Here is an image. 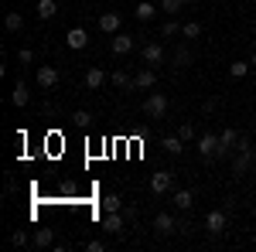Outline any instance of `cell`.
Segmentation results:
<instances>
[{
    "label": "cell",
    "instance_id": "6da1fadb",
    "mask_svg": "<svg viewBox=\"0 0 256 252\" xmlns=\"http://www.w3.org/2000/svg\"><path fill=\"white\" fill-rule=\"evenodd\" d=\"M195 147H198V157H202V160H212V157L226 154V150H222V140H218V133H202V136L195 140Z\"/></svg>",
    "mask_w": 256,
    "mask_h": 252
},
{
    "label": "cell",
    "instance_id": "7a4b0ae2",
    "mask_svg": "<svg viewBox=\"0 0 256 252\" xmlns=\"http://www.w3.org/2000/svg\"><path fill=\"white\" fill-rule=\"evenodd\" d=\"M168 96L164 92H150V96L144 99V116H150V119H164V113H168Z\"/></svg>",
    "mask_w": 256,
    "mask_h": 252
},
{
    "label": "cell",
    "instance_id": "3957f363",
    "mask_svg": "<svg viewBox=\"0 0 256 252\" xmlns=\"http://www.w3.org/2000/svg\"><path fill=\"white\" fill-rule=\"evenodd\" d=\"M250 167H253V147H250V140H246V136H239V157L232 160V174L242 177Z\"/></svg>",
    "mask_w": 256,
    "mask_h": 252
},
{
    "label": "cell",
    "instance_id": "277c9868",
    "mask_svg": "<svg viewBox=\"0 0 256 252\" xmlns=\"http://www.w3.org/2000/svg\"><path fill=\"white\" fill-rule=\"evenodd\" d=\"M34 82H38V89H44V92H52L55 85L62 82V72L55 68V65H41L38 75H34Z\"/></svg>",
    "mask_w": 256,
    "mask_h": 252
},
{
    "label": "cell",
    "instance_id": "5b68a950",
    "mask_svg": "<svg viewBox=\"0 0 256 252\" xmlns=\"http://www.w3.org/2000/svg\"><path fill=\"white\" fill-rule=\"evenodd\" d=\"M140 58H144V65H150V68L164 65V48H160V41H147V44L140 48Z\"/></svg>",
    "mask_w": 256,
    "mask_h": 252
},
{
    "label": "cell",
    "instance_id": "8992f818",
    "mask_svg": "<svg viewBox=\"0 0 256 252\" xmlns=\"http://www.w3.org/2000/svg\"><path fill=\"white\" fill-rule=\"evenodd\" d=\"M226 225H229V215L222 212V208H212V212L205 215V229H208V235H222Z\"/></svg>",
    "mask_w": 256,
    "mask_h": 252
},
{
    "label": "cell",
    "instance_id": "52a82bcc",
    "mask_svg": "<svg viewBox=\"0 0 256 252\" xmlns=\"http://www.w3.org/2000/svg\"><path fill=\"white\" fill-rule=\"evenodd\" d=\"M150 191L158 194V198L160 194H171L174 191V174H171V171H158V174L150 177Z\"/></svg>",
    "mask_w": 256,
    "mask_h": 252
},
{
    "label": "cell",
    "instance_id": "ba28073f",
    "mask_svg": "<svg viewBox=\"0 0 256 252\" xmlns=\"http://www.w3.org/2000/svg\"><path fill=\"white\" fill-rule=\"evenodd\" d=\"M134 48H137V41L130 38V34H123V31H120V34H113V41H110V51H113L116 58H123V55H130Z\"/></svg>",
    "mask_w": 256,
    "mask_h": 252
},
{
    "label": "cell",
    "instance_id": "9c48e42d",
    "mask_svg": "<svg viewBox=\"0 0 256 252\" xmlns=\"http://www.w3.org/2000/svg\"><path fill=\"white\" fill-rule=\"evenodd\" d=\"M181 225L174 222V215H168V212H158L154 215V232L158 235H174Z\"/></svg>",
    "mask_w": 256,
    "mask_h": 252
},
{
    "label": "cell",
    "instance_id": "30bf717a",
    "mask_svg": "<svg viewBox=\"0 0 256 252\" xmlns=\"http://www.w3.org/2000/svg\"><path fill=\"white\" fill-rule=\"evenodd\" d=\"M158 10H160L158 3H150V0H140L137 7H134V17H137L140 24H150V20L158 17Z\"/></svg>",
    "mask_w": 256,
    "mask_h": 252
},
{
    "label": "cell",
    "instance_id": "8fae6325",
    "mask_svg": "<svg viewBox=\"0 0 256 252\" xmlns=\"http://www.w3.org/2000/svg\"><path fill=\"white\" fill-rule=\"evenodd\" d=\"M158 85V72L147 65V68H140L137 75H134V89H154Z\"/></svg>",
    "mask_w": 256,
    "mask_h": 252
},
{
    "label": "cell",
    "instance_id": "7c38bea8",
    "mask_svg": "<svg viewBox=\"0 0 256 252\" xmlns=\"http://www.w3.org/2000/svg\"><path fill=\"white\" fill-rule=\"evenodd\" d=\"M102 232H110V235L123 232V212H106L102 215Z\"/></svg>",
    "mask_w": 256,
    "mask_h": 252
},
{
    "label": "cell",
    "instance_id": "4fadbf2b",
    "mask_svg": "<svg viewBox=\"0 0 256 252\" xmlns=\"http://www.w3.org/2000/svg\"><path fill=\"white\" fill-rule=\"evenodd\" d=\"M102 85H106V72L96 68V65H92V68H86V89H89V92H96V89H102Z\"/></svg>",
    "mask_w": 256,
    "mask_h": 252
},
{
    "label": "cell",
    "instance_id": "5bb4252c",
    "mask_svg": "<svg viewBox=\"0 0 256 252\" xmlns=\"http://www.w3.org/2000/svg\"><path fill=\"white\" fill-rule=\"evenodd\" d=\"M99 31H102V34H120V14H113V10H110V14H99Z\"/></svg>",
    "mask_w": 256,
    "mask_h": 252
},
{
    "label": "cell",
    "instance_id": "9a60e30c",
    "mask_svg": "<svg viewBox=\"0 0 256 252\" xmlns=\"http://www.w3.org/2000/svg\"><path fill=\"white\" fill-rule=\"evenodd\" d=\"M65 44H68V48H72V51H82V48H86V44H89V34H86V31H82V27H72V31H68V34H65Z\"/></svg>",
    "mask_w": 256,
    "mask_h": 252
},
{
    "label": "cell",
    "instance_id": "2e32d148",
    "mask_svg": "<svg viewBox=\"0 0 256 252\" xmlns=\"http://www.w3.org/2000/svg\"><path fill=\"white\" fill-rule=\"evenodd\" d=\"M171 201H174V208H178V212H192V205H195V194L188 191V188H181V191L171 194Z\"/></svg>",
    "mask_w": 256,
    "mask_h": 252
},
{
    "label": "cell",
    "instance_id": "e0dca14e",
    "mask_svg": "<svg viewBox=\"0 0 256 252\" xmlns=\"http://www.w3.org/2000/svg\"><path fill=\"white\" fill-rule=\"evenodd\" d=\"M160 147H164V154H171V157L184 154V140H181V136H178V133L164 136V140H160Z\"/></svg>",
    "mask_w": 256,
    "mask_h": 252
},
{
    "label": "cell",
    "instance_id": "ac0fdd59",
    "mask_svg": "<svg viewBox=\"0 0 256 252\" xmlns=\"http://www.w3.org/2000/svg\"><path fill=\"white\" fill-rule=\"evenodd\" d=\"M4 27H7V34H18V31H24V14H18V10H7Z\"/></svg>",
    "mask_w": 256,
    "mask_h": 252
},
{
    "label": "cell",
    "instance_id": "d6986e66",
    "mask_svg": "<svg viewBox=\"0 0 256 252\" xmlns=\"http://www.w3.org/2000/svg\"><path fill=\"white\" fill-rule=\"evenodd\" d=\"M34 246H38V249L55 246V229H48V225H44V229H38V232H34Z\"/></svg>",
    "mask_w": 256,
    "mask_h": 252
},
{
    "label": "cell",
    "instance_id": "ffe728a7",
    "mask_svg": "<svg viewBox=\"0 0 256 252\" xmlns=\"http://www.w3.org/2000/svg\"><path fill=\"white\" fill-rule=\"evenodd\" d=\"M10 102H14V106H28V102H31V92H28V85H24V82H18V85H14Z\"/></svg>",
    "mask_w": 256,
    "mask_h": 252
},
{
    "label": "cell",
    "instance_id": "44dd1931",
    "mask_svg": "<svg viewBox=\"0 0 256 252\" xmlns=\"http://www.w3.org/2000/svg\"><path fill=\"white\" fill-rule=\"evenodd\" d=\"M55 14H58V3L55 0H38V17L41 20H52Z\"/></svg>",
    "mask_w": 256,
    "mask_h": 252
},
{
    "label": "cell",
    "instance_id": "7402d4cb",
    "mask_svg": "<svg viewBox=\"0 0 256 252\" xmlns=\"http://www.w3.org/2000/svg\"><path fill=\"white\" fill-rule=\"evenodd\" d=\"M218 140H222V150H232V147H239V133H236V130H229V126L218 133Z\"/></svg>",
    "mask_w": 256,
    "mask_h": 252
},
{
    "label": "cell",
    "instance_id": "603a6c76",
    "mask_svg": "<svg viewBox=\"0 0 256 252\" xmlns=\"http://www.w3.org/2000/svg\"><path fill=\"white\" fill-rule=\"evenodd\" d=\"M110 82H113V85H116V89H134V78L126 75V72H123V68H120V72H113V75H110Z\"/></svg>",
    "mask_w": 256,
    "mask_h": 252
},
{
    "label": "cell",
    "instance_id": "cb8c5ba5",
    "mask_svg": "<svg viewBox=\"0 0 256 252\" xmlns=\"http://www.w3.org/2000/svg\"><path fill=\"white\" fill-rule=\"evenodd\" d=\"M198 34H202V24H198V20H184V24H181V38H198Z\"/></svg>",
    "mask_w": 256,
    "mask_h": 252
},
{
    "label": "cell",
    "instance_id": "d4e9b609",
    "mask_svg": "<svg viewBox=\"0 0 256 252\" xmlns=\"http://www.w3.org/2000/svg\"><path fill=\"white\" fill-rule=\"evenodd\" d=\"M250 68H253L250 61H232V65H229V75H232V78H246V75H250Z\"/></svg>",
    "mask_w": 256,
    "mask_h": 252
},
{
    "label": "cell",
    "instance_id": "484cf974",
    "mask_svg": "<svg viewBox=\"0 0 256 252\" xmlns=\"http://www.w3.org/2000/svg\"><path fill=\"white\" fill-rule=\"evenodd\" d=\"M102 212H123L120 194H106V198H102Z\"/></svg>",
    "mask_w": 256,
    "mask_h": 252
},
{
    "label": "cell",
    "instance_id": "4316f807",
    "mask_svg": "<svg viewBox=\"0 0 256 252\" xmlns=\"http://www.w3.org/2000/svg\"><path fill=\"white\" fill-rule=\"evenodd\" d=\"M178 136H181L184 143H195V140H198V133H195V126H192V123H181V126H178Z\"/></svg>",
    "mask_w": 256,
    "mask_h": 252
},
{
    "label": "cell",
    "instance_id": "83f0119b",
    "mask_svg": "<svg viewBox=\"0 0 256 252\" xmlns=\"http://www.w3.org/2000/svg\"><path fill=\"white\" fill-rule=\"evenodd\" d=\"M181 7H184V0H160V10H164L168 17H174Z\"/></svg>",
    "mask_w": 256,
    "mask_h": 252
},
{
    "label": "cell",
    "instance_id": "f1b7e54d",
    "mask_svg": "<svg viewBox=\"0 0 256 252\" xmlns=\"http://www.w3.org/2000/svg\"><path fill=\"white\" fill-rule=\"evenodd\" d=\"M171 34H181V24H178L174 17L164 20V27H160V38H171Z\"/></svg>",
    "mask_w": 256,
    "mask_h": 252
},
{
    "label": "cell",
    "instance_id": "f546056e",
    "mask_svg": "<svg viewBox=\"0 0 256 252\" xmlns=\"http://www.w3.org/2000/svg\"><path fill=\"white\" fill-rule=\"evenodd\" d=\"M10 242H14L18 249H24L28 242H34V235H28V232H24V229H20V232H14V235H10Z\"/></svg>",
    "mask_w": 256,
    "mask_h": 252
},
{
    "label": "cell",
    "instance_id": "4dcf8cb0",
    "mask_svg": "<svg viewBox=\"0 0 256 252\" xmlns=\"http://www.w3.org/2000/svg\"><path fill=\"white\" fill-rule=\"evenodd\" d=\"M174 65H178V68H188V65H192V55H188L184 48H178V51H174Z\"/></svg>",
    "mask_w": 256,
    "mask_h": 252
},
{
    "label": "cell",
    "instance_id": "1f68e13d",
    "mask_svg": "<svg viewBox=\"0 0 256 252\" xmlns=\"http://www.w3.org/2000/svg\"><path fill=\"white\" fill-rule=\"evenodd\" d=\"M72 123H76V126H82V130H86V126H89V123H92V113H86V109H79V113H76V116H72Z\"/></svg>",
    "mask_w": 256,
    "mask_h": 252
},
{
    "label": "cell",
    "instance_id": "d6a6232c",
    "mask_svg": "<svg viewBox=\"0 0 256 252\" xmlns=\"http://www.w3.org/2000/svg\"><path fill=\"white\" fill-rule=\"evenodd\" d=\"M18 61L20 65H31V61H34V51H31V48H18Z\"/></svg>",
    "mask_w": 256,
    "mask_h": 252
},
{
    "label": "cell",
    "instance_id": "836d02e7",
    "mask_svg": "<svg viewBox=\"0 0 256 252\" xmlns=\"http://www.w3.org/2000/svg\"><path fill=\"white\" fill-rule=\"evenodd\" d=\"M86 249H89V252H99V249H102V239H92V242H86Z\"/></svg>",
    "mask_w": 256,
    "mask_h": 252
},
{
    "label": "cell",
    "instance_id": "e575fe53",
    "mask_svg": "<svg viewBox=\"0 0 256 252\" xmlns=\"http://www.w3.org/2000/svg\"><path fill=\"white\" fill-rule=\"evenodd\" d=\"M250 65H253V68H256V51H253V55H250Z\"/></svg>",
    "mask_w": 256,
    "mask_h": 252
}]
</instances>
